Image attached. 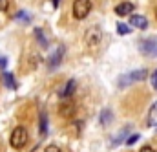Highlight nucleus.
I'll list each match as a JSON object with an SVG mask.
<instances>
[{"instance_id": "f257e3e1", "label": "nucleus", "mask_w": 157, "mask_h": 152, "mask_svg": "<svg viewBox=\"0 0 157 152\" xmlns=\"http://www.w3.org/2000/svg\"><path fill=\"white\" fill-rule=\"evenodd\" d=\"M102 42V31L99 26H91L86 33H84V46L90 53H97Z\"/></svg>"}, {"instance_id": "f03ea898", "label": "nucleus", "mask_w": 157, "mask_h": 152, "mask_svg": "<svg viewBox=\"0 0 157 152\" xmlns=\"http://www.w3.org/2000/svg\"><path fill=\"white\" fill-rule=\"evenodd\" d=\"M28 139H29V134H28V130H26V126H17V128H13V132H11V138H9V143H11V147L13 149H24L26 145H28Z\"/></svg>"}, {"instance_id": "7ed1b4c3", "label": "nucleus", "mask_w": 157, "mask_h": 152, "mask_svg": "<svg viewBox=\"0 0 157 152\" xmlns=\"http://www.w3.org/2000/svg\"><path fill=\"white\" fill-rule=\"evenodd\" d=\"M146 75H148L146 68H139V70H133V72H130V74L121 75V77H119V81H117V84H119V88H126L128 84H133V82L144 81Z\"/></svg>"}, {"instance_id": "20e7f679", "label": "nucleus", "mask_w": 157, "mask_h": 152, "mask_svg": "<svg viewBox=\"0 0 157 152\" xmlns=\"http://www.w3.org/2000/svg\"><path fill=\"white\" fill-rule=\"evenodd\" d=\"M91 11V0H75L73 2V17L77 20H84Z\"/></svg>"}, {"instance_id": "39448f33", "label": "nucleus", "mask_w": 157, "mask_h": 152, "mask_svg": "<svg viewBox=\"0 0 157 152\" xmlns=\"http://www.w3.org/2000/svg\"><path fill=\"white\" fill-rule=\"evenodd\" d=\"M139 50L143 55L146 57H157V42L152 38H146V40H141L139 42Z\"/></svg>"}, {"instance_id": "423d86ee", "label": "nucleus", "mask_w": 157, "mask_h": 152, "mask_svg": "<svg viewBox=\"0 0 157 152\" xmlns=\"http://www.w3.org/2000/svg\"><path fill=\"white\" fill-rule=\"evenodd\" d=\"M62 55H64V46H59V48H57V51H53V53H51V57H49V61H48V68H49V70H55V68L60 64Z\"/></svg>"}, {"instance_id": "0eeeda50", "label": "nucleus", "mask_w": 157, "mask_h": 152, "mask_svg": "<svg viewBox=\"0 0 157 152\" xmlns=\"http://www.w3.org/2000/svg\"><path fill=\"white\" fill-rule=\"evenodd\" d=\"M59 114L62 115V117H73L75 114V105L70 101V99H64L62 103H60V106H59Z\"/></svg>"}, {"instance_id": "6e6552de", "label": "nucleus", "mask_w": 157, "mask_h": 152, "mask_svg": "<svg viewBox=\"0 0 157 152\" xmlns=\"http://www.w3.org/2000/svg\"><path fill=\"white\" fill-rule=\"evenodd\" d=\"M130 26H133L137 30H146L148 28V20L143 15H132L130 17Z\"/></svg>"}, {"instance_id": "1a4fd4ad", "label": "nucleus", "mask_w": 157, "mask_h": 152, "mask_svg": "<svg viewBox=\"0 0 157 152\" xmlns=\"http://www.w3.org/2000/svg\"><path fill=\"white\" fill-rule=\"evenodd\" d=\"M75 88H77V82H75L73 79H70V81L64 84V90H60V97H62V101H64V99H71Z\"/></svg>"}, {"instance_id": "9d476101", "label": "nucleus", "mask_w": 157, "mask_h": 152, "mask_svg": "<svg viewBox=\"0 0 157 152\" xmlns=\"http://www.w3.org/2000/svg\"><path fill=\"white\" fill-rule=\"evenodd\" d=\"M132 11H133V4L132 2H121V4L115 6V15H119V17H126Z\"/></svg>"}, {"instance_id": "9b49d317", "label": "nucleus", "mask_w": 157, "mask_h": 152, "mask_svg": "<svg viewBox=\"0 0 157 152\" xmlns=\"http://www.w3.org/2000/svg\"><path fill=\"white\" fill-rule=\"evenodd\" d=\"M39 132H40V136H42V138L48 134V114H46V112H40V117H39Z\"/></svg>"}, {"instance_id": "f8f14e48", "label": "nucleus", "mask_w": 157, "mask_h": 152, "mask_svg": "<svg viewBox=\"0 0 157 152\" xmlns=\"http://www.w3.org/2000/svg\"><path fill=\"white\" fill-rule=\"evenodd\" d=\"M148 126H157V101L150 106V112H148Z\"/></svg>"}, {"instance_id": "ddd939ff", "label": "nucleus", "mask_w": 157, "mask_h": 152, "mask_svg": "<svg viewBox=\"0 0 157 152\" xmlns=\"http://www.w3.org/2000/svg\"><path fill=\"white\" fill-rule=\"evenodd\" d=\"M128 130H130V126H124V128H121V132H119L117 136H115V138L112 139V147H117L119 143H121V141L124 139V136L128 134Z\"/></svg>"}, {"instance_id": "4468645a", "label": "nucleus", "mask_w": 157, "mask_h": 152, "mask_svg": "<svg viewBox=\"0 0 157 152\" xmlns=\"http://www.w3.org/2000/svg\"><path fill=\"white\" fill-rule=\"evenodd\" d=\"M4 82H6V86H7L9 90H15V88H17V81H15V77L11 75V74H7V72H4Z\"/></svg>"}, {"instance_id": "2eb2a0df", "label": "nucleus", "mask_w": 157, "mask_h": 152, "mask_svg": "<svg viewBox=\"0 0 157 152\" xmlns=\"http://www.w3.org/2000/svg\"><path fill=\"white\" fill-rule=\"evenodd\" d=\"M112 117H113V115H112V110H108V108H106V110H102V114H101V117H99V121H101V125H104V126H106V125L112 121Z\"/></svg>"}, {"instance_id": "dca6fc26", "label": "nucleus", "mask_w": 157, "mask_h": 152, "mask_svg": "<svg viewBox=\"0 0 157 152\" xmlns=\"http://www.w3.org/2000/svg\"><path fill=\"white\" fill-rule=\"evenodd\" d=\"M35 37H37V42H39L42 48H48V38H46V35L42 33V30H39V28L35 30Z\"/></svg>"}, {"instance_id": "f3484780", "label": "nucleus", "mask_w": 157, "mask_h": 152, "mask_svg": "<svg viewBox=\"0 0 157 152\" xmlns=\"http://www.w3.org/2000/svg\"><path fill=\"white\" fill-rule=\"evenodd\" d=\"M117 31H119V35H128V33H130V26H126V24L119 22V24H117Z\"/></svg>"}, {"instance_id": "a211bd4d", "label": "nucleus", "mask_w": 157, "mask_h": 152, "mask_svg": "<svg viewBox=\"0 0 157 152\" xmlns=\"http://www.w3.org/2000/svg\"><path fill=\"white\" fill-rule=\"evenodd\" d=\"M137 139H139V134H133V136H130V138H126V141H124V143H126L128 147H132V145H133V143H135Z\"/></svg>"}, {"instance_id": "6ab92c4d", "label": "nucleus", "mask_w": 157, "mask_h": 152, "mask_svg": "<svg viewBox=\"0 0 157 152\" xmlns=\"http://www.w3.org/2000/svg\"><path fill=\"white\" fill-rule=\"evenodd\" d=\"M44 152H62V150H60L57 145H48V147L44 149Z\"/></svg>"}, {"instance_id": "aec40b11", "label": "nucleus", "mask_w": 157, "mask_h": 152, "mask_svg": "<svg viewBox=\"0 0 157 152\" xmlns=\"http://www.w3.org/2000/svg\"><path fill=\"white\" fill-rule=\"evenodd\" d=\"M152 86H154V90H157V70L154 72V75H152Z\"/></svg>"}, {"instance_id": "412c9836", "label": "nucleus", "mask_w": 157, "mask_h": 152, "mask_svg": "<svg viewBox=\"0 0 157 152\" xmlns=\"http://www.w3.org/2000/svg\"><path fill=\"white\" fill-rule=\"evenodd\" d=\"M17 18H22V20H26V22H28V20H29V17H28V15H26V13H24V11H20V13H18V15H17Z\"/></svg>"}, {"instance_id": "4be33fe9", "label": "nucleus", "mask_w": 157, "mask_h": 152, "mask_svg": "<svg viewBox=\"0 0 157 152\" xmlns=\"http://www.w3.org/2000/svg\"><path fill=\"white\" fill-rule=\"evenodd\" d=\"M139 152H155V150H154V149H152L150 145H144V147H143V149H141Z\"/></svg>"}, {"instance_id": "5701e85b", "label": "nucleus", "mask_w": 157, "mask_h": 152, "mask_svg": "<svg viewBox=\"0 0 157 152\" xmlns=\"http://www.w3.org/2000/svg\"><path fill=\"white\" fill-rule=\"evenodd\" d=\"M7 9V0H0V11Z\"/></svg>"}, {"instance_id": "b1692460", "label": "nucleus", "mask_w": 157, "mask_h": 152, "mask_svg": "<svg viewBox=\"0 0 157 152\" xmlns=\"http://www.w3.org/2000/svg\"><path fill=\"white\" fill-rule=\"evenodd\" d=\"M6 64H7V59L0 57V68H6Z\"/></svg>"}, {"instance_id": "393cba45", "label": "nucleus", "mask_w": 157, "mask_h": 152, "mask_svg": "<svg viewBox=\"0 0 157 152\" xmlns=\"http://www.w3.org/2000/svg\"><path fill=\"white\" fill-rule=\"evenodd\" d=\"M53 2V7H59V4H60V0H51Z\"/></svg>"}, {"instance_id": "a878e982", "label": "nucleus", "mask_w": 157, "mask_h": 152, "mask_svg": "<svg viewBox=\"0 0 157 152\" xmlns=\"http://www.w3.org/2000/svg\"><path fill=\"white\" fill-rule=\"evenodd\" d=\"M155 18H157V7H155Z\"/></svg>"}]
</instances>
